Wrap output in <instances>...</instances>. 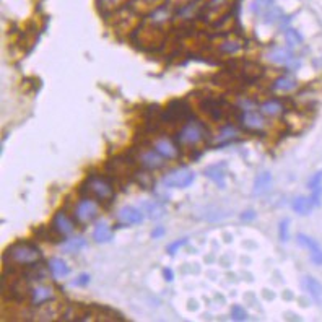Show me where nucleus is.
Listing matches in <instances>:
<instances>
[{
    "instance_id": "obj_41",
    "label": "nucleus",
    "mask_w": 322,
    "mask_h": 322,
    "mask_svg": "<svg viewBox=\"0 0 322 322\" xmlns=\"http://www.w3.org/2000/svg\"><path fill=\"white\" fill-rule=\"evenodd\" d=\"M163 275H165V280L166 282H173L174 280V274H173L171 269H165L163 270Z\"/></svg>"
},
{
    "instance_id": "obj_40",
    "label": "nucleus",
    "mask_w": 322,
    "mask_h": 322,
    "mask_svg": "<svg viewBox=\"0 0 322 322\" xmlns=\"http://www.w3.org/2000/svg\"><path fill=\"white\" fill-rule=\"evenodd\" d=\"M255 218V211L254 210H247V211H244L243 215H241V220H243V222H251V220H254Z\"/></svg>"
},
{
    "instance_id": "obj_6",
    "label": "nucleus",
    "mask_w": 322,
    "mask_h": 322,
    "mask_svg": "<svg viewBox=\"0 0 322 322\" xmlns=\"http://www.w3.org/2000/svg\"><path fill=\"white\" fill-rule=\"evenodd\" d=\"M192 119V111L186 101H173L163 113V122L176 124L179 121H190Z\"/></svg>"
},
{
    "instance_id": "obj_42",
    "label": "nucleus",
    "mask_w": 322,
    "mask_h": 322,
    "mask_svg": "<svg viewBox=\"0 0 322 322\" xmlns=\"http://www.w3.org/2000/svg\"><path fill=\"white\" fill-rule=\"evenodd\" d=\"M163 234H165V228H163V226H158V228L151 233V236L156 239V238H159V236H163Z\"/></svg>"
},
{
    "instance_id": "obj_28",
    "label": "nucleus",
    "mask_w": 322,
    "mask_h": 322,
    "mask_svg": "<svg viewBox=\"0 0 322 322\" xmlns=\"http://www.w3.org/2000/svg\"><path fill=\"white\" fill-rule=\"evenodd\" d=\"M282 109H283L282 102L277 101V99H274V101L263 102L262 108H260V111H262L263 114H269V116H277L278 113H282Z\"/></svg>"
},
{
    "instance_id": "obj_7",
    "label": "nucleus",
    "mask_w": 322,
    "mask_h": 322,
    "mask_svg": "<svg viewBox=\"0 0 322 322\" xmlns=\"http://www.w3.org/2000/svg\"><path fill=\"white\" fill-rule=\"evenodd\" d=\"M200 108L205 114H208L213 121H223L228 117L231 106L223 99H213V98H207L200 102Z\"/></svg>"
},
{
    "instance_id": "obj_25",
    "label": "nucleus",
    "mask_w": 322,
    "mask_h": 322,
    "mask_svg": "<svg viewBox=\"0 0 322 322\" xmlns=\"http://www.w3.org/2000/svg\"><path fill=\"white\" fill-rule=\"evenodd\" d=\"M241 121H243V124L247 129H260V127H263V119L257 113H252V111L244 113L243 117H241Z\"/></svg>"
},
{
    "instance_id": "obj_20",
    "label": "nucleus",
    "mask_w": 322,
    "mask_h": 322,
    "mask_svg": "<svg viewBox=\"0 0 322 322\" xmlns=\"http://www.w3.org/2000/svg\"><path fill=\"white\" fill-rule=\"evenodd\" d=\"M165 156H161L159 153L155 150V151H146L143 153V155L140 156V161H142V165L145 168H148V170H158V168H161L165 165V161H163Z\"/></svg>"
},
{
    "instance_id": "obj_5",
    "label": "nucleus",
    "mask_w": 322,
    "mask_h": 322,
    "mask_svg": "<svg viewBox=\"0 0 322 322\" xmlns=\"http://www.w3.org/2000/svg\"><path fill=\"white\" fill-rule=\"evenodd\" d=\"M195 179V174L187 170V168H179V170H174L170 174H166L163 181H161V184L165 187H189L190 184L194 182Z\"/></svg>"
},
{
    "instance_id": "obj_14",
    "label": "nucleus",
    "mask_w": 322,
    "mask_h": 322,
    "mask_svg": "<svg viewBox=\"0 0 322 322\" xmlns=\"http://www.w3.org/2000/svg\"><path fill=\"white\" fill-rule=\"evenodd\" d=\"M303 287L314 301L317 304H322V283L319 280H316L314 277H304Z\"/></svg>"
},
{
    "instance_id": "obj_26",
    "label": "nucleus",
    "mask_w": 322,
    "mask_h": 322,
    "mask_svg": "<svg viewBox=\"0 0 322 322\" xmlns=\"http://www.w3.org/2000/svg\"><path fill=\"white\" fill-rule=\"evenodd\" d=\"M272 88L275 91H291V90H295V88H296V80L293 77L283 75V77L275 80V83H274Z\"/></svg>"
},
{
    "instance_id": "obj_13",
    "label": "nucleus",
    "mask_w": 322,
    "mask_h": 322,
    "mask_svg": "<svg viewBox=\"0 0 322 322\" xmlns=\"http://www.w3.org/2000/svg\"><path fill=\"white\" fill-rule=\"evenodd\" d=\"M140 210L143 211V215L148 217L150 220H159L166 213L165 207L156 200H143L140 203Z\"/></svg>"
},
{
    "instance_id": "obj_21",
    "label": "nucleus",
    "mask_w": 322,
    "mask_h": 322,
    "mask_svg": "<svg viewBox=\"0 0 322 322\" xmlns=\"http://www.w3.org/2000/svg\"><path fill=\"white\" fill-rule=\"evenodd\" d=\"M93 238L99 244L101 243H109V241L113 239V231H111V228H109V225L106 222H99L96 225V228H94Z\"/></svg>"
},
{
    "instance_id": "obj_16",
    "label": "nucleus",
    "mask_w": 322,
    "mask_h": 322,
    "mask_svg": "<svg viewBox=\"0 0 322 322\" xmlns=\"http://www.w3.org/2000/svg\"><path fill=\"white\" fill-rule=\"evenodd\" d=\"M54 298L52 288L44 287V285H38L31 290V303L33 306H42L44 303L50 301Z\"/></svg>"
},
{
    "instance_id": "obj_37",
    "label": "nucleus",
    "mask_w": 322,
    "mask_h": 322,
    "mask_svg": "<svg viewBox=\"0 0 322 322\" xmlns=\"http://www.w3.org/2000/svg\"><path fill=\"white\" fill-rule=\"evenodd\" d=\"M184 244H187V238H182V239H178V241H176V243H171L170 246H168L166 251L173 255V254H176V251H178L179 247H182Z\"/></svg>"
},
{
    "instance_id": "obj_29",
    "label": "nucleus",
    "mask_w": 322,
    "mask_h": 322,
    "mask_svg": "<svg viewBox=\"0 0 322 322\" xmlns=\"http://www.w3.org/2000/svg\"><path fill=\"white\" fill-rule=\"evenodd\" d=\"M127 2L129 0H99V7H101V10H104V12H114L117 9H121V7Z\"/></svg>"
},
{
    "instance_id": "obj_32",
    "label": "nucleus",
    "mask_w": 322,
    "mask_h": 322,
    "mask_svg": "<svg viewBox=\"0 0 322 322\" xmlns=\"http://www.w3.org/2000/svg\"><path fill=\"white\" fill-rule=\"evenodd\" d=\"M239 49H241L239 41H226L222 44V47H220V50L225 54H234V52H238Z\"/></svg>"
},
{
    "instance_id": "obj_11",
    "label": "nucleus",
    "mask_w": 322,
    "mask_h": 322,
    "mask_svg": "<svg viewBox=\"0 0 322 322\" xmlns=\"http://www.w3.org/2000/svg\"><path fill=\"white\" fill-rule=\"evenodd\" d=\"M108 171H111L117 178H127L134 173V161L130 158H117L108 165Z\"/></svg>"
},
{
    "instance_id": "obj_8",
    "label": "nucleus",
    "mask_w": 322,
    "mask_h": 322,
    "mask_svg": "<svg viewBox=\"0 0 322 322\" xmlns=\"http://www.w3.org/2000/svg\"><path fill=\"white\" fill-rule=\"evenodd\" d=\"M298 243L309 251L311 260L316 263V265H322V247L316 239H312L311 236H307V234H304V233H299L298 234Z\"/></svg>"
},
{
    "instance_id": "obj_4",
    "label": "nucleus",
    "mask_w": 322,
    "mask_h": 322,
    "mask_svg": "<svg viewBox=\"0 0 322 322\" xmlns=\"http://www.w3.org/2000/svg\"><path fill=\"white\" fill-rule=\"evenodd\" d=\"M205 137H207V130L203 129L202 124L190 119L184 126V129L181 130L178 140L182 145H194V143H199L200 140H203Z\"/></svg>"
},
{
    "instance_id": "obj_3",
    "label": "nucleus",
    "mask_w": 322,
    "mask_h": 322,
    "mask_svg": "<svg viewBox=\"0 0 322 322\" xmlns=\"http://www.w3.org/2000/svg\"><path fill=\"white\" fill-rule=\"evenodd\" d=\"M82 192L86 194L88 197H94L98 200H113L114 197V189L113 184L106 178H99V176H91L88 178L86 182L82 186Z\"/></svg>"
},
{
    "instance_id": "obj_12",
    "label": "nucleus",
    "mask_w": 322,
    "mask_h": 322,
    "mask_svg": "<svg viewBox=\"0 0 322 322\" xmlns=\"http://www.w3.org/2000/svg\"><path fill=\"white\" fill-rule=\"evenodd\" d=\"M143 217L145 215H143V211L140 208L130 207V205L122 207L119 210V213H117V218H119V222L122 225H138V223H142Z\"/></svg>"
},
{
    "instance_id": "obj_35",
    "label": "nucleus",
    "mask_w": 322,
    "mask_h": 322,
    "mask_svg": "<svg viewBox=\"0 0 322 322\" xmlns=\"http://www.w3.org/2000/svg\"><path fill=\"white\" fill-rule=\"evenodd\" d=\"M320 199H322V184L311 189V200L314 203V207H319L320 205Z\"/></svg>"
},
{
    "instance_id": "obj_31",
    "label": "nucleus",
    "mask_w": 322,
    "mask_h": 322,
    "mask_svg": "<svg viewBox=\"0 0 322 322\" xmlns=\"http://www.w3.org/2000/svg\"><path fill=\"white\" fill-rule=\"evenodd\" d=\"M274 7V0H254L252 10L255 13H265Z\"/></svg>"
},
{
    "instance_id": "obj_18",
    "label": "nucleus",
    "mask_w": 322,
    "mask_h": 322,
    "mask_svg": "<svg viewBox=\"0 0 322 322\" xmlns=\"http://www.w3.org/2000/svg\"><path fill=\"white\" fill-rule=\"evenodd\" d=\"M270 186H272V174H270L269 171H263L254 181L252 194L254 195H263L265 192H269Z\"/></svg>"
},
{
    "instance_id": "obj_22",
    "label": "nucleus",
    "mask_w": 322,
    "mask_h": 322,
    "mask_svg": "<svg viewBox=\"0 0 322 322\" xmlns=\"http://www.w3.org/2000/svg\"><path fill=\"white\" fill-rule=\"evenodd\" d=\"M312 207H314V203L311 200V197H304V195L296 197L291 203V208L299 215H307L312 210Z\"/></svg>"
},
{
    "instance_id": "obj_27",
    "label": "nucleus",
    "mask_w": 322,
    "mask_h": 322,
    "mask_svg": "<svg viewBox=\"0 0 322 322\" xmlns=\"http://www.w3.org/2000/svg\"><path fill=\"white\" fill-rule=\"evenodd\" d=\"M155 150L159 153L161 156H165V158H174L176 155H178V150H176V146L171 142H168V140H158L155 143Z\"/></svg>"
},
{
    "instance_id": "obj_38",
    "label": "nucleus",
    "mask_w": 322,
    "mask_h": 322,
    "mask_svg": "<svg viewBox=\"0 0 322 322\" xmlns=\"http://www.w3.org/2000/svg\"><path fill=\"white\" fill-rule=\"evenodd\" d=\"M322 184V171H317L316 174L312 176V178L309 179V182H307V186H309V189H314Z\"/></svg>"
},
{
    "instance_id": "obj_15",
    "label": "nucleus",
    "mask_w": 322,
    "mask_h": 322,
    "mask_svg": "<svg viewBox=\"0 0 322 322\" xmlns=\"http://www.w3.org/2000/svg\"><path fill=\"white\" fill-rule=\"evenodd\" d=\"M205 176L213 181L218 187L225 189L226 187V173H225V165H211L205 168Z\"/></svg>"
},
{
    "instance_id": "obj_17",
    "label": "nucleus",
    "mask_w": 322,
    "mask_h": 322,
    "mask_svg": "<svg viewBox=\"0 0 322 322\" xmlns=\"http://www.w3.org/2000/svg\"><path fill=\"white\" fill-rule=\"evenodd\" d=\"M262 75V67L259 64L246 62L243 67L239 69V80L243 82H255Z\"/></svg>"
},
{
    "instance_id": "obj_19",
    "label": "nucleus",
    "mask_w": 322,
    "mask_h": 322,
    "mask_svg": "<svg viewBox=\"0 0 322 322\" xmlns=\"http://www.w3.org/2000/svg\"><path fill=\"white\" fill-rule=\"evenodd\" d=\"M54 228L61 233V236H69L73 231V222L64 211H59L54 218Z\"/></svg>"
},
{
    "instance_id": "obj_10",
    "label": "nucleus",
    "mask_w": 322,
    "mask_h": 322,
    "mask_svg": "<svg viewBox=\"0 0 322 322\" xmlns=\"http://www.w3.org/2000/svg\"><path fill=\"white\" fill-rule=\"evenodd\" d=\"M98 215V203L94 202L91 197H86L77 205L75 208V217L80 222H90Z\"/></svg>"
},
{
    "instance_id": "obj_9",
    "label": "nucleus",
    "mask_w": 322,
    "mask_h": 322,
    "mask_svg": "<svg viewBox=\"0 0 322 322\" xmlns=\"http://www.w3.org/2000/svg\"><path fill=\"white\" fill-rule=\"evenodd\" d=\"M267 59L275 65H287V67H293V65H299V62L295 61L293 52L287 47H275L267 54Z\"/></svg>"
},
{
    "instance_id": "obj_2",
    "label": "nucleus",
    "mask_w": 322,
    "mask_h": 322,
    "mask_svg": "<svg viewBox=\"0 0 322 322\" xmlns=\"http://www.w3.org/2000/svg\"><path fill=\"white\" fill-rule=\"evenodd\" d=\"M5 260H12L20 265L31 267L41 260L39 249L29 243H17L5 252Z\"/></svg>"
},
{
    "instance_id": "obj_39",
    "label": "nucleus",
    "mask_w": 322,
    "mask_h": 322,
    "mask_svg": "<svg viewBox=\"0 0 322 322\" xmlns=\"http://www.w3.org/2000/svg\"><path fill=\"white\" fill-rule=\"evenodd\" d=\"M88 282H90V275L86 274H82L75 282H73V285H77V287H83V285H86Z\"/></svg>"
},
{
    "instance_id": "obj_34",
    "label": "nucleus",
    "mask_w": 322,
    "mask_h": 322,
    "mask_svg": "<svg viewBox=\"0 0 322 322\" xmlns=\"http://www.w3.org/2000/svg\"><path fill=\"white\" fill-rule=\"evenodd\" d=\"M231 317L234 320H246L247 319V312L241 306H233L231 307Z\"/></svg>"
},
{
    "instance_id": "obj_33",
    "label": "nucleus",
    "mask_w": 322,
    "mask_h": 322,
    "mask_svg": "<svg viewBox=\"0 0 322 322\" xmlns=\"http://www.w3.org/2000/svg\"><path fill=\"white\" fill-rule=\"evenodd\" d=\"M288 225H290V220H283V222H280V226H278V238H280L282 243H287L290 239Z\"/></svg>"
},
{
    "instance_id": "obj_1",
    "label": "nucleus",
    "mask_w": 322,
    "mask_h": 322,
    "mask_svg": "<svg viewBox=\"0 0 322 322\" xmlns=\"http://www.w3.org/2000/svg\"><path fill=\"white\" fill-rule=\"evenodd\" d=\"M132 41L138 47L143 50H158L165 46L166 34L155 25H142L138 26L134 33H132Z\"/></svg>"
},
{
    "instance_id": "obj_36",
    "label": "nucleus",
    "mask_w": 322,
    "mask_h": 322,
    "mask_svg": "<svg viewBox=\"0 0 322 322\" xmlns=\"http://www.w3.org/2000/svg\"><path fill=\"white\" fill-rule=\"evenodd\" d=\"M234 135H236V129L234 127H225L223 130H222V134H220V137H218V140L220 142H223V140H228V138H233Z\"/></svg>"
},
{
    "instance_id": "obj_23",
    "label": "nucleus",
    "mask_w": 322,
    "mask_h": 322,
    "mask_svg": "<svg viewBox=\"0 0 322 322\" xmlns=\"http://www.w3.org/2000/svg\"><path fill=\"white\" fill-rule=\"evenodd\" d=\"M49 269H50V272H52V275L57 277V278H64L70 274V269L67 265V262H64L62 259H57V257L49 260Z\"/></svg>"
},
{
    "instance_id": "obj_30",
    "label": "nucleus",
    "mask_w": 322,
    "mask_h": 322,
    "mask_svg": "<svg viewBox=\"0 0 322 322\" xmlns=\"http://www.w3.org/2000/svg\"><path fill=\"white\" fill-rule=\"evenodd\" d=\"M285 39H287V42L291 47H296L303 42L301 34H299L296 29H287V33H285Z\"/></svg>"
},
{
    "instance_id": "obj_24",
    "label": "nucleus",
    "mask_w": 322,
    "mask_h": 322,
    "mask_svg": "<svg viewBox=\"0 0 322 322\" xmlns=\"http://www.w3.org/2000/svg\"><path fill=\"white\" fill-rule=\"evenodd\" d=\"M85 246H86V241L83 238H70L61 244V249L67 254H73V252H80Z\"/></svg>"
}]
</instances>
